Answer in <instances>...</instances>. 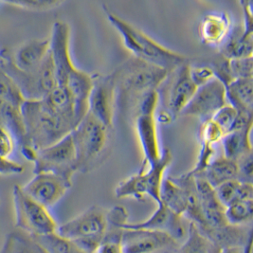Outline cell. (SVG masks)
I'll use <instances>...</instances> for the list:
<instances>
[{"mask_svg":"<svg viewBox=\"0 0 253 253\" xmlns=\"http://www.w3.org/2000/svg\"><path fill=\"white\" fill-rule=\"evenodd\" d=\"M238 115V111L230 104H225L212 116L211 121L224 132L226 135L230 132Z\"/></svg>","mask_w":253,"mask_h":253,"instance_id":"e575fe53","label":"cell"},{"mask_svg":"<svg viewBox=\"0 0 253 253\" xmlns=\"http://www.w3.org/2000/svg\"><path fill=\"white\" fill-rule=\"evenodd\" d=\"M123 229L147 230L163 232L177 242L184 238L187 233L185 230L183 216L174 213L161 203L158 205V209L149 218L137 223L127 222Z\"/></svg>","mask_w":253,"mask_h":253,"instance_id":"9a60e30c","label":"cell"},{"mask_svg":"<svg viewBox=\"0 0 253 253\" xmlns=\"http://www.w3.org/2000/svg\"><path fill=\"white\" fill-rule=\"evenodd\" d=\"M108 228L107 210L93 205L74 218L58 226V235L73 242L87 253H95Z\"/></svg>","mask_w":253,"mask_h":253,"instance_id":"5b68a950","label":"cell"},{"mask_svg":"<svg viewBox=\"0 0 253 253\" xmlns=\"http://www.w3.org/2000/svg\"><path fill=\"white\" fill-rule=\"evenodd\" d=\"M95 253H125L122 239L104 238Z\"/></svg>","mask_w":253,"mask_h":253,"instance_id":"60d3db41","label":"cell"},{"mask_svg":"<svg viewBox=\"0 0 253 253\" xmlns=\"http://www.w3.org/2000/svg\"><path fill=\"white\" fill-rule=\"evenodd\" d=\"M253 153L236 161L238 168L237 179L245 183H253Z\"/></svg>","mask_w":253,"mask_h":253,"instance_id":"f35d334b","label":"cell"},{"mask_svg":"<svg viewBox=\"0 0 253 253\" xmlns=\"http://www.w3.org/2000/svg\"><path fill=\"white\" fill-rule=\"evenodd\" d=\"M240 185L241 181L238 179H232L214 188L216 196L224 207H228L232 202L237 200Z\"/></svg>","mask_w":253,"mask_h":253,"instance_id":"8d00e7d4","label":"cell"},{"mask_svg":"<svg viewBox=\"0 0 253 253\" xmlns=\"http://www.w3.org/2000/svg\"><path fill=\"white\" fill-rule=\"evenodd\" d=\"M49 54V38L30 40L19 46L12 56L13 64L22 71H35Z\"/></svg>","mask_w":253,"mask_h":253,"instance_id":"44dd1931","label":"cell"},{"mask_svg":"<svg viewBox=\"0 0 253 253\" xmlns=\"http://www.w3.org/2000/svg\"><path fill=\"white\" fill-rule=\"evenodd\" d=\"M252 129L253 126L227 133L221 140L224 152L223 157L236 162L243 157L252 154Z\"/></svg>","mask_w":253,"mask_h":253,"instance_id":"d4e9b609","label":"cell"},{"mask_svg":"<svg viewBox=\"0 0 253 253\" xmlns=\"http://www.w3.org/2000/svg\"><path fill=\"white\" fill-rule=\"evenodd\" d=\"M244 248L242 247H232V248H227L222 250L221 253H244Z\"/></svg>","mask_w":253,"mask_h":253,"instance_id":"7bdbcfd3","label":"cell"},{"mask_svg":"<svg viewBox=\"0 0 253 253\" xmlns=\"http://www.w3.org/2000/svg\"><path fill=\"white\" fill-rule=\"evenodd\" d=\"M7 5H12L19 7L21 9L29 11L43 12L55 9L61 6L64 2L58 0H18V1H5L3 2Z\"/></svg>","mask_w":253,"mask_h":253,"instance_id":"d590c367","label":"cell"},{"mask_svg":"<svg viewBox=\"0 0 253 253\" xmlns=\"http://www.w3.org/2000/svg\"><path fill=\"white\" fill-rule=\"evenodd\" d=\"M0 100L6 101L17 107H21L24 103L23 96L13 83L0 67Z\"/></svg>","mask_w":253,"mask_h":253,"instance_id":"1f68e13d","label":"cell"},{"mask_svg":"<svg viewBox=\"0 0 253 253\" xmlns=\"http://www.w3.org/2000/svg\"><path fill=\"white\" fill-rule=\"evenodd\" d=\"M227 104L226 86L222 82L214 78L206 84L197 87L195 95L180 116L196 117L201 123H204L211 120L215 112Z\"/></svg>","mask_w":253,"mask_h":253,"instance_id":"30bf717a","label":"cell"},{"mask_svg":"<svg viewBox=\"0 0 253 253\" xmlns=\"http://www.w3.org/2000/svg\"><path fill=\"white\" fill-rule=\"evenodd\" d=\"M253 237L250 239V241L248 242V244L246 245L245 249H244V253H253Z\"/></svg>","mask_w":253,"mask_h":253,"instance_id":"ee69618b","label":"cell"},{"mask_svg":"<svg viewBox=\"0 0 253 253\" xmlns=\"http://www.w3.org/2000/svg\"><path fill=\"white\" fill-rule=\"evenodd\" d=\"M229 70L232 80L253 78V58L242 57L228 59Z\"/></svg>","mask_w":253,"mask_h":253,"instance_id":"836d02e7","label":"cell"},{"mask_svg":"<svg viewBox=\"0 0 253 253\" xmlns=\"http://www.w3.org/2000/svg\"><path fill=\"white\" fill-rule=\"evenodd\" d=\"M122 245L125 253H173L178 242L166 233L147 230L124 229Z\"/></svg>","mask_w":253,"mask_h":253,"instance_id":"7c38bea8","label":"cell"},{"mask_svg":"<svg viewBox=\"0 0 253 253\" xmlns=\"http://www.w3.org/2000/svg\"><path fill=\"white\" fill-rule=\"evenodd\" d=\"M21 114L26 137L23 147H32L36 151L56 143L71 134L76 127L73 121L57 114L43 99L24 101Z\"/></svg>","mask_w":253,"mask_h":253,"instance_id":"6da1fadb","label":"cell"},{"mask_svg":"<svg viewBox=\"0 0 253 253\" xmlns=\"http://www.w3.org/2000/svg\"><path fill=\"white\" fill-rule=\"evenodd\" d=\"M118 198L133 197L138 201L148 196V180L145 167L142 166L139 172L121 181L115 189Z\"/></svg>","mask_w":253,"mask_h":253,"instance_id":"f546056e","label":"cell"},{"mask_svg":"<svg viewBox=\"0 0 253 253\" xmlns=\"http://www.w3.org/2000/svg\"><path fill=\"white\" fill-rule=\"evenodd\" d=\"M190 75L197 87L206 84L207 83L215 78L214 71L210 65H202V66L190 65Z\"/></svg>","mask_w":253,"mask_h":253,"instance_id":"74e56055","label":"cell"},{"mask_svg":"<svg viewBox=\"0 0 253 253\" xmlns=\"http://www.w3.org/2000/svg\"><path fill=\"white\" fill-rule=\"evenodd\" d=\"M38 239L50 253H87L73 242L60 237L57 233Z\"/></svg>","mask_w":253,"mask_h":253,"instance_id":"d6a6232c","label":"cell"},{"mask_svg":"<svg viewBox=\"0 0 253 253\" xmlns=\"http://www.w3.org/2000/svg\"><path fill=\"white\" fill-rule=\"evenodd\" d=\"M190 61L170 71L158 88L160 100L164 105L163 113L172 121L180 116L182 110L195 95L197 86L190 75Z\"/></svg>","mask_w":253,"mask_h":253,"instance_id":"ba28073f","label":"cell"},{"mask_svg":"<svg viewBox=\"0 0 253 253\" xmlns=\"http://www.w3.org/2000/svg\"><path fill=\"white\" fill-rule=\"evenodd\" d=\"M186 234V240L178 247L175 253H221L222 252L218 246L205 236L193 222L189 223Z\"/></svg>","mask_w":253,"mask_h":253,"instance_id":"83f0119b","label":"cell"},{"mask_svg":"<svg viewBox=\"0 0 253 253\" xmlns=\"http://www.w3.org/2000/svg\"><path fill=\"white\" fill-rule=\"evenodd\" d=\"M0 127L12 134L15 144L22 148L26 143L21 107L0 100Z\"/></svg>","mask_w":253,"mask_h":253,"instance_id":"4316f807","label":"cell"},{"mask_svg":"<svg viewBox=\"0 0 253 253\" xmlns=\"http://www.w3.org/2000/svg\"></svg>","mask_w":253,"mask_h":253,"instance_id":"f6af8a7d","label":"cell"},{"mask_svg":"<svg viewBox=\"0 0 253 253\" xmlns=\"http://www.w3.org/2000/svg\"><path fill=\"white\" fill-rule=\"evenodd\" d=\"M227 222L232 226H249L253 218V200H236L226 207Z\"/></svg>","mask_w":253,"mask_h":253,"instance_id":"4dcf8cb0","label":"cell"},{"mask_svg":"<svg viewBox=\"0 0 253 253\" xmlns=\"http://www.w3.org/2000/svg\"><path fill=\"white\" fill-rule=\"evenodd\" d=\"M93 84V75L78 69L65 84V87L69 90L73 100L77 125L88 112V99L92 90Z\"/></svg>","mask_w":253,"mask_h":253,"instance_id":"d6986e66","label":"cell"},{"mask_svg":"<svg viewBox=\"0 0 253 253\" xmlns=\"http://www.w3.org/2000/svg\"><path fill=\"white\" fill-rule=\"evenodd\" d=\"M231 20L226 12H211L206 14L199 25V36L203 44L220 46L231 32Z\"/></svg>","mask_w":253,"mask_h":253,"instance_id":"ac0fdd59","label":"cell"},{"mask_svg":"<svg viewBox=\"0 0 253 253\" xmlns=\"http://www.w3.org/2000/svg\"><path fill=\"white\" fill-rule=\"evenodd\" d=\"M196 175L202 176L211 187L216 188L222 183L237 179L238 168L235 161L222 156L213 159L202 173Z\"/></svg>","mask_w":253,"mask_h":253,"instance_id":"484cf974","label":"cell"},{"mask_svg":"<svg viewBox=\"0 0 253 253\" xmlns=\"http://www.w3.org/2000/svg\"><path fill=\"white\" fill-rule=\"evenodd\" d=\"M71 186L72 181L54 173H35V176L21 188L27 196L48 209L55 206Z\"/></svg>","mask_w":253,"mask_h":253,"instance_id":"4fadbf2b","label":"cell"},{"mask_svg":"<svg viewBox=\"0 0 253 253\" xmlns=\"http://www.w3.org/2000/svg\"><path fill=\"white\" fill-rule=\"evenodd\" d=\"M111 128L104 126L91 114H87L71 132L77 159V172L92 171L106 157Z\"/></svg>","mask_w":253,"mask_h":253,"instance_id":"3957f363","label":"cell"},{"mask_svg":"<svg viewBox=\"0 0 253 253\" xmlns=\"http://www.w3.org/2000/svg\"><path fill=\"white\" fill-rule=\"evenodd\" d=\"M168 73L160 67L133 57L117 69L113 76L117 88L138 100L145 93L158 90Z\"/></svg>","mask_w":253,"mask_h":253,"instance_id":"8992f818","label":"cell"},{"mask_svg":"<svg viewBox=\"0 0 253 253\" xmlns=\"http://www.w3.org/2000/svg\"><path fill=\"white\" fill-rule=\"evenodd\" d=\"M0 253H50L37 237L15 228L6 235Z\"/></svg>","mask_w":253,"mask_h":253,"instance_id":"cb8c5ba5","label":"cell"},{"mask_svg":"<svg viewBox=\"0 0 253 253\" xmlns=\"http://www.w3.org/2000/svg\"><path fill=\"white\" fill-rule=\"evenodd\" d=\"M194 176L196 180L197 194L199 196L201 211L205 223L204 226L198 228H219L228 225L229 223L227 222L225 215L226 208L219 201L214 188L209 184L202 176Z\"/></svg>","mask_w":253,"mask_h":253,"instance_id":"e0dca14e","label":"cell"},{"mask_svg":"<svg viewBox=\"0 0 253 253\" xmlns=\"http://www.w3.org/2000/svg\"><path fill=\"white\" fill-rule=\"evenodd\" d=\"M12 200L15 212V228L41 238L57 231L56 221L48 209L40 205L27 196L21 186L15 185L12 191Z\"/></svg>","mask_w":253,"mask_h":253,"instance_id":"52a82bcc","label":"cell"},{"mask_svg":"<svg viewBox=\"0 0 253 253\" xmlns=\"http://www.w3.org/2000/svg\"><path fill=\"white\" fill-rule=\"evenodd\" d=\"M0 67L13 81L25 101H39L45 98L58 85L56 71L49 54L43 64L31 72L22 71L12 62L8 50L0 51Z\"/></svg>","mask_w":253,"mask_h":253,"instance_id":"277c9868","label":"cell"},{"mask_svg":"<svg viewBox=\"0 0 253 253\" xmlns=\"http://www.w3.org/2000/svg\"><path fill=\"white\" fill-rule=\"evenodd\" d=\"M15 148V141L12 134L0 127V158L8 160Z\"/></svg>","mask_w":253,"mask_h":253,"instance_id":"ab89813d","label":"cell"},{"mask_svg":"<svg viewBox=\"0 0 253 253\" xmlns=\"http://www.w3.org/2000/svg\"><path fill=\"white\" fill-rule=\"evenodd\" d=\"M157 118L154 112H137L136 131L143 153V166L147 167L161 160L162 151L160 147Z\"/></svg>","mask_w":253,"mask_h":253,"instance_id":"2e32d148","label":"cell"},{"mask_svg":"<svg viewBox=\"0 0 253 253\" xmlns=\"http://www.w3.org/2000/svg\"><path fill=\"white\" fill-rule=\"evenodd\" d=\"M34 164V173H54L72 181L73 174L77 172V159L71 134L48 147L38 150Z\"/></svg>","mask_w":253,"mask_h":253,"instance_id":"9c48e42d","label":"cell"},{"mask_svg":"<svg viewBox=\"0 0 253 253\" xmlns=\"http://www.w3.org/2000/svg\"><path fill=\"white\" fill-rule=\"evenodd\" d=\"M253 29L242 24L232 28L227 40L219 46L220 54L226 59L253 57Z\"/></svg>","mask_w":253,"mask_h":253,"instance_id":"7402d4cb","label":"cell"},{"mask_svg":"<svg viewBox=\"0 0 253 253\" xmlns=\"http://www.w3.org/2000/svg\"><path fill=\"white\" fill-rule=\"evenodd\" d=\"M24 171V166L11 160H5L0 158V174L12 175L19 174Z\"/></svg>","mask_w":253,"mask_h":253,"instance_id":"b9f144b4","label":"cell"},{"mask_svg":"<svg viewBox=\"0 0 253 253\" xmlns=\"http://www.w3.org/2000/svg\"><path fill=\"white\" fill-rule=\"evenodd\" d=\"M70 27L64 21L53 24L49 38V51L56 71L58 85L65 86L69 77L78 69L70 55Z\"/></svg>","mask_w":253,"mask_h":253,"instance_id":"5bb4252c","label":"cell"},{"mask_svg":"<svg viewBox=\"0 0 253 253\" xmlns=\"http://www.w3.org/2000/svg\"><path fill=\"white\" fill-rule=\"evenodd\" d=\"M104 10L108 21L121 35L125 46L134 57L169 72L189 61L184 55L162 46L104 5Z\"/></svg>","mask_w":253,"mask_h":253,"instance_id":"7a4b0ae2","label":"cell"},{"mask_svg":"<svg viewBox=\"0 0 253 253\" xmlns=\"http://www.w3.org/2000/svg\"><path fill=\"white\" fill-rule=\"evenodd\" d=\"M161 203L174 213L183 216L187 208V198L183 188L173 177L164 178L161 190Z\"/></svg>","mask_w":253,"mask_h":253,"instance_id":"f1b7e54d","label":"cell"},{"mask_svg":"<svg viewBox=\"0 0 253 253\" xmlns=\"http://www.w3.org/2000/svg\"><path fill=\"white\" fill-rule=\"evenodd\" d=\"M225 86L228 104L238 112L253 114V78L235 79Z\"/></svg>","mask_w":253,"mask_h":253,"instance_id":"603a6c76","label":"cell"},{"mask_svg":"<svg viewBox=\"0 0 253 253\" xmlns=\"http://www.w3.org/2000/svg\"><path fill=\"white\" fill-rule=\"evenodd\" d=\"M198 228V227H197ZM210 240L216 244L221 250L232 247H246L253 238V228L250 226L226 225L219 228H198Z\"/></svg>","mask_w":253,"mask_h":253,"instance_id":"ffe728a7","label":"cell"},{"mask_svg":"<svg viewBox=\"0 0 253 253\" xmlns=\"http://www.w3.org/2000/svg\"><path fill=\"white\" fill-rule=\"evenodd\" d=\"M92 90L88 99V113L102 123L104 126L113 127L115 115V78L111 75L94 76Z\"/></svg>","mask_w":253,"mask_h":253,"instance_id":"8fae6325","label":"cell"}]
</instances>
